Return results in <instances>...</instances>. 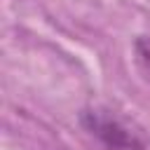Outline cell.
Masks as SVG:
<instances>
[{
    "mask_svg": "<svg viewBox=\"0 0 150 150\" xmlns=\"http://www.w3.org/2000/svg\"><path fill=\"white\" fill-rule=\"evenodd\" d=\"M80 122L105 150H150L148 143L110 110L89 108L80 115Z\"/></svg>",
    "mask_w": 150,
    "mask_h": 150,
    "instance_id": "cell-1",
    "label": "cell"
},
{
    "mask_svg": "<svg viewBox=\"0 0 150 150\" xmlns=\"http://www.w3.org/2000/svg\"><path fill=\"white\" fill-rule=\"evenodd\" d=\"M136 52H138V59L143 61V66L150 73V38H141L136 42Z\"/></svg>",
    "mask_w": 150,
    "mask_h": 150,
    "instance_id": "cell-2",
    "label": "cell"
}]
</instances>
